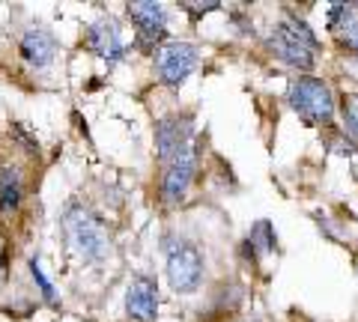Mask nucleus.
I'll list each match as a JSON object with an SVG mask.
<instances>
[{"mask_svg":"<svg viewBox=\"0 0 358 322\" xmlns=\"http://www.w3.org/2000/svg\"><path fill=\"white\" fill-rule=\"evenodd\" d=\"M218 3H215V0H212V3H203V6H197V3H185V9H188V13H192L194 18L197 15H206V13H212V9H215Z\"/></svg>","mask_w":358,"mask_h":322,"instance_id":"f3484780","label":"nucleus"},{"mask_svg":"<svg viewBox=\"0 0 358 322\" xmlns=\"http://www.w3.org/2000/svg\"><path fill=\"white\" fill-rule=\"evenodd\" d=\"M194 168H197V152H194L192 143H185V147L171 159V164H164V180H162L164 200L173 203V200H179L185 194V188L194 176Z\"/></svg>","mask_w":358,"mask_h":322,"instance_id":"423d86ee","label":"nucleus"},{"mask_svg":"<svg viewBox=\"0 0 358 322\" xmlns=\"http://www.w3.org/2000/svg\"><path fill=\"white\" fill-rule=\"evenodd\" d=\"M200 277H203V254L188 242H173L167 245V281L176 293L197 290Z\"/></svg>","mask_w":358,"mask_h":322,"instance_id":"20e7f679","label":"nucleus"},{"mask_svg":"<svg viewBox=\"0 0 358 322\" xmlns=\"http://www.w3.org/2000/svg\"><path fill=\"white\" fill-rule=\"evenodd\" d=\"M268 48H272L284 63L296 66V69H310L317 39H313V33L305 24L284 21V24H278L272 30V36H268Z\"/></svg>","mask_w":358,"mask_h":322,"instance_id":"7ed1b4c3","label":"nucleus"},{"mask_svg":"<svg viewBox=\"0 0 358 322\" xmlns=\"http://www.w3.org/2000/svg\"><path fill=\"white\" fill-rule=\"evenodd\" d=\"M54 51H57V42H54V36H51L48 30L33 27V30H27L24 36H21V54H24V57H27L33 66L51 63Z\"/></svg>","mask_w":358,"mask_h":322,"instance_id":"9b49d317","label":"nucleus"},{"mask_svg":"<svg viewBox=\"0 0 358 322\" xmlns=\"http://www.w3.org/2000/svg\"><path fill=\"white\" fill-rule=\"evenodd\" d=\"M329 21H331V27H338L341 39H343V45L358 54V15L352 13V9L334 6V9H331V15H329Z\"/></svg>","mask_w":358,"mask_h":322,"instance_id":"ddd939ff","label":"nucleus"},{"mask_svg":"<svg viewBox=\"0 0 358 322\" xmlns=\"http://www.w3.org/2000/svg\"><path fill=\"white\" fill-rule=\"evenodd\" d=\"M248 248H251L254 257H266V254L275 248V230H272L268 221H257V224L251 227V233H248Z\"/></svg>","mask_w":358,"mask_h":322,"instance_id":"4468645a","label":"nucleus"},{"mask_svg":"<svg viewBox=\"0 0 358 322\" xmlns=\"http://www.w3.org/2000/svg\"><path fill=\"white\" fill-rule=\"evenodd\" d=\"M343 123H346V131L358 140V108L350 105V108H343Z\"/></svg>","mask_w":358,"mask_h":322,"instance_id":"dca6fc26","label":"nucleus"},{"mask_svg":"<svg viewBox=\"0 0 358 322\" xmlns=\"http://www.w3.org/2000/svg\"><path fill=\"white\" fill-rule=\"evenodd\" d=\"M30 275L36 277V284H39V290H42V295L48 298V302H54V286H51V281L45 277V272H42V265H39V260H30Z\"/></svg>","mask_w":358,"mask_h":322,"instance_id":"2eb2a0df","label":"nucleus"},{"mask_svg":"<svg viewBox=\"0 0 358 322\" xmlns=\"http://www.w3.org/2000/svg\"><path fill=\"white\" fill-rule=\"evenodd\" d=\"M197 63V48L192 42H164V45L155 48V72L164 84L179 87L192 75Z\"/></svg>","mask_w":358,"mask_h":322,"instance_id":"39448f33","label":"nucleus"},{"mask_svg":"<svg viewBox=\"0 0 358 322\" xmlns=\"http://www.w3.org/2000/svg\"><path fill=\"white\" fill-rule=\"evenodd\" d=\"M21 203V176L15 168L0 170V212L13 215Z\"/></svg>","mask_w":358,"mask_h":322,"instance_id":"f8f14e48","label":"nucleus"},{"mask_svg":"<svg viewBox=\"0 0 358 322\" xmlns=\"http://www.w3.org/2000/svg\"><path fill=\"white\" fill-rule=\"evenodd\" d=\"M129 15L138 24V42L155 51V42L164 39V9L152 0H138V3H129Z\"/></svg>","mask_w":358,"mask_h":322,"instance_id":"0eeeda50","label":"nucleus"},{"mask_svg":"<svg viewBox=\"0 0 358 322\" xmlns=\"http://www.w3.org/2000/svg\"><path fill=\"white\" fill-rule=\"evenodd\" d=\"M87 45L90 51H96L102 60H120L122 57V39L114 21H96L87 30Z\"/></svg>","mask_w":358,"mask_h":322,"instance_id":"9d476101","label":"nucleus"},{"mask_svg":"<svg viewBox=\"0 0 358 322\" xmlns=\"http://www.w3.org/2000/svg\"><path fill=\"white\" fill-rule=\"evenodd\" d=\"M63 230H66V239L72 242V248L87 260L105 257L110 248V236H108L105 224L93 212H87L84 206H72L69 212L63 215Z\"/></svg>","mask_w":358,"mask_h":322,"instance_id":"f257e3e1","label":"nucleus"},{"mask_svg":"<svg viewBox=\"0 0 358 322\" xmlns=\"http://www.w3.org/2000/svg\"><path fill=\"white\" fill-rule=\"evenodd\" d=\"M126 310H129L131 319H141V322L155 319V314H159V286H155L152 277L138 275L129 284V290H126Z\"/></svg>","mask_w":358,"mask_h":322,"instance_id":"6e6552de","label":"nucleus"},{"mask_svg":"<svg viewBox=\"0 0 358 322\" xmlns=\"http://www.w3.org/2000/svg\"><path fill=\"white\" fill-rule=\"evenodd\" d=\"M289 105L310 126H326L334 117V96L317 78H299L289 90Z\"/></svg>","mask_w":358,"mask_h":322,"instance_id":"f03ea898","label":"nucleus"},{"mask_svg":"<svg viewBox=\"0 0 358 322\" xmlns=\"http://www.w3.org/2000/svg\"><path fill=\"white\" fill-rule=\"evenodd\" d=\"M188 135H192V119L188 117H171V119H162L159 129H155V147H159V159L164 164H171V159L185 147Z\"/></svg>","mask_w":358,"mask_h":322,"instance_id":"1a4fd4ad","label":"nucleus"}]
</instances>
